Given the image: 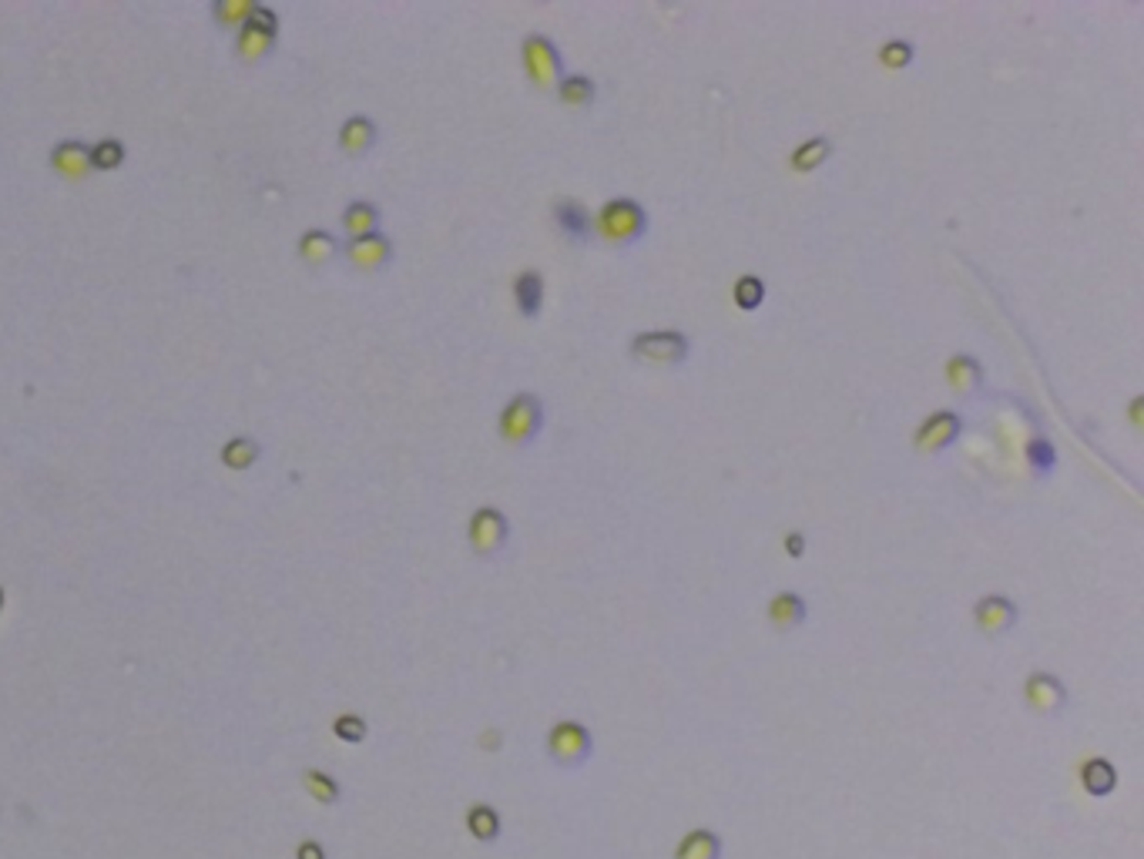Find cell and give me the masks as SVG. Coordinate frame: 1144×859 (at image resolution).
<instances>
[{"label": "cell", "instance_id": "cell-1", "mask_svg": "<svg viewBox=\"0 0 1144 859\" xmlns=\"http://www.w3.org/2000/svg\"><path fill=\"white\" fill-rule=\"evenodd\" d=\"M648 232V211L634 198H611L594 215V239H602L615 249H628L641 242Z\"/></svg>", "mask_w": 1144, "mask_h": 859}, {"label": "cell", "instance_id": "cell-2", "mask_svg": "<svg viewBox=\"0 0 1144 859\" xmlns=\"http://www.w3.org/2000/svg\"><path fill=\"white\" fill-rule=\"evenodd\" d=\"M520 65H524L527 81L540 91H554L558 81L564 78L561 50L551 37H544V34H527L520 41Z\"/></svg>", "mask_w": 1144, "mask_h": 859}, {"label": "cell", "instance_id": "cell-3", "mask_svg": "<svg viewBox=\"0 0 1144 859\" xmlns=\"http://www.w3.org/2000/svg\"><path fill=\"white\" fill-rule=\"evenodd\" d=\"M544 426V403L540 397L534 393H514L507 400V406L501 410V420H497V430L501 437L511 444V447H527L537 440Z\"/></svg>", "mask_w": 1144, "mask_h": 859}, {"label": "cell", "instance_id": "cell-4", "mask_svg": "<svg viewBox=\"0 0 1144 859\" xmlns=\"http://www.w3.org/2000/svg\"><path fill=\"white\" fill-rule=\"evenodd\" d=\"M594 752V738L587 725L574 719H561L548 732V759L561 769H581Z\"/></svg>", "mask_w": 1144, "mask_h": 859}, {"label": "cell", "instance_id": "cell-5", "mask_svg": "<svg viewBox=\"0 0 1144 859\" xmlns=\"http://www.w3.org/2000/svg\"><path fill=\"white\" fill-rule=\"evenodd\" d=\"M511 541V524L497 507H477L467 520V545L477 558H497Z\"/></svg>", "mask_w": 1144, "mask_h": 859}, {"label": "cell", "instance_id": "cell-6", "mask_svg": "<svg viewBox=\"0 0 1144 859\" xmlns=\"http://www.w3.org/2000/svg\"><path fill=\"white\" fill-rule=\"evenodd\" d=\"M628 353L641 363H651V366H678L688 359L691 343L678 330H651V333L634 336Z\"/></svg>", "mask_w": 1144, "mask_h": 859}, {"label": "cell", "instance_id": "cell-7", "mask_svg": "<svg viewBox=\"0 0 1144 859\" xmlns=\"http://www.w3.org/2000/svg\"><path fill=\"white\" fill-rule=\"evenodd\" d=\"M960 434H963V416L953 410H937L916 426L913 447H916V454L934 457V454H943L947 447H953L960 440Z\"/></svg>", "mask_w": 1144, "mask_h": 859}, {"label": "cell", "instance_id": "cell-8", "mask_svg": "<svg viewBox=\"0 0 1144 859\" xmlns=\"http://www.w3.org/2000/svg\"><path fill=\"white\" fill-rule=\"evenodd\" d=\"M1023 706L1033 715H1057L1067 706V688L1051 672H1030L1023 682Z\"/></svg>", "mask_w": 1144, "mask_h": 859}, {"label": "cell", "instance_id": "cell-9", "mask_svg": "<svg viewBox=\"0 0 1144 859\" xmlns=\"http://www.w3.org/2000/svg\"><path fill=\"white\" fill-rule=\"evenodd\" d=\"M1017 605L1004 595H984L976 605H973V628L980 634L987 638H997V634H1007L1014 625H1017Z\"/></svg>", "mask_w": 1144, "mask_h": 859}, {"label": "cell", "instance_id": "cell-10", "mask_svg": "<svg viewBox=\"0 0 1144 859\" xmlns=\"http://www.w3.org/2000/svg\"><path fill=\"white\" fill-rule=\"evenodd\" d=\"M343 252H346V262L359 268V273H379V268L390 265L393 259V242L384 232H373V236L350 239Z\"/></svg>", "mask_w": 1144, "mask_h": 859}, {"label": "cell", "instance_id": "cell-11", "mask_svg": "<svg viewBox=\"0 0 1144 859\" xmlns=\"http://www.w3.org/2000/svg\"><path fill=\"white\" fill-rule=\"evenodd\" d=\"M947 387L957 397H976L980 387H984V366H980L970 353H953L943 366Z\"/></svg>", "mask_w": 1144, "mask_h": 859}, {"label": "cell", "instance_id": "cell-12", "mask_svg": "<svg viewBox=\"0 0 1144 859\" xmlns=\"http://www.w3.org/2000/svg\"><path fill=\"white\" fill-rule=\"evenodd\" d=\"M554 226H558V229L564 232V239L574 242V245L594 239V215H591L581 202H574V198H564V202L554 205Z\"/></svg>", "mask_w": 1144, "mask_h": 859}, {"label": "cell", "instance_id": "cell-13", "mask_svg": "<svg viewBox=\"0 0 1144 859\" xmlns=\"http://www.w3.org/2000/svg\"><path fill=\"white\" fill-rule=\"evenodd\" d=\"M50 169L68 182H78L91 172V148L81 141H58L50 148Z\"/></svg>", "mask_w": 1144, "mask_h": 859}, {"label": "cell", "instance_id": "cell-14", "mask_svg": "<svg viewBox=\"0 0 1144 859\" xmlns=\"http://www.w3.org/2000/svg\"><path fill=\"white\" fill-rule=\"evenodd\" d=\"M276 34L279 31H265V27H255V24H242L236 31V54L242 65H259L265 54L276 47Z\"/></svg>", "mask_w": 1144, "mask_h": 859}, {"label": "cell", "instance_id": "cell-15", "mask_svg": "<svg viewBox=\"0 0 1144 859\" xmlns=\"http://www.w3.org/2000/svg\"><path fill=\"white\" fill-rule=\"evenodd\" d=\"M805 602L796 595V591H779V595H773L769 608H766V618L776 631H792L799 625H805Z\"/></svg>", "mask_w": 1144, "mask_h": 859}, {"label": "cell", "instance_id": "cell-16", "mask_svg": "<svg viewBox=\"0 0 1144 859\" xmlns=\"http://www.w3.org/2000/svg\"><path fill=\"white\" fill-rule=\"evenodd\" d=\"M514 306L524 319H537L544 309V276L537 268H524L514 279Z\"/></svg>", "mask_w": 1144, "mask_h": 859}, {"label": "cell", "instance_id": "cell-17", "mask_svg": "<svg viewBox=\"0 0 1144 859\" xmlns=\"http://www.w3.org/2000/svg\"><path fill=\"white\" fill-rule=\"evenodd\" d=\"M296 252H299V259H302L306 265H312V268H316V265H325L330 259H336L340 242H336V236H333V232H325V229H309V232H302V236H299Z\"/></svg>", "mask_w": 1144, "mask_h": 859}, {"label": "cell", "instance_id": "cell-18", "mask_svg": "<svg viewBox=\"0 0 1144 859\" xmlns=\"http://www.w3.org/2000/svg\"><path fill=\"white\" fill-rule=\"evenodd\" d=\"M830 154H833V141H830L826 135H815V138L802 141V145L789 154V169L799 172V175H809V172H815V169H823L826 161H830Z\"/></svg>", "mask_w": 1144, "mask_h": 859}, {"label": "cell", "instance_id": "cell-19", "mask_svg": "<svg viewBox=\"0 0 1144 859\" xmlns=\"http://www.w3.org/2000/svg\"><path fill=\"white\" fill-rule=\"evenodd\" d=\"M373 145H376V125H373L366 115H353V118L343 122V128H340V148H343V154L359 158V154H366Z\"/></svg>", "mask_w": 1144, "mask_h": 859}, {"label": "cell", "instance_id": "cell-20", "mask_svg": "<svg viewBox=\"0 0 1144 859\" xmlns=\"http://www.w3.org/2000/svg\"><path fill=\"white\" fill-rule=\"evenodd\" d=\"M722 856V839L712 829H691L678 839L672 859H719Z\"/></svg>", "mask_w": 1144, "mask_h": 859}, {"label": "cell", "instance_id": "cell-21", "mask_svg": "<svg viewBox=\"0 0 1144 859\" xmlns=\"http://www.w3.org/2000/svg\"><path fill=\"white\" fill-rule=\"evenodd\" d=\"M1080 786H1084V792L1087 795H1095V799H1105V795H1111L1114 789H1118V769L1108 763V759H1087L1084 766H1080Z\"/></svg>", "mask_w": 1144, "mask_h": 859}, {"label": "cell", "instance_id": "cell-22", "mask_svg": "<svg viewBox=\"0 0 1144 859\" xmlns=\"http://www.w3.org/2000/svg\"><path fill=\"white\" fill-rule=\"evenodd\" d=\"M340 222H343V232L350 239L373 236L379 229V208L373 202H350L340 215Z\"/></svg>", "mask_w": 1144, "mask_h": 859}, {"label": "cell", "instance_id": "cell-23", "mask_svg": "<svg viewBox=\"0 0 1144 859\" xmlns=\"http://www.w3.org/2000/svg\"><path fill=\"white\" fill-rule=\"evenodd\" d=\"M558 101L564 107H571V112H581V107H591L594 98H597V84L587 78V75H564L558 81Z\"/></svg>", "mask_w": 1144, "mask_h": 859}, {"label": "cell", "instance_id": "cell-24", "mask_svg": "<svg viewBox=\"0 0 1144 859\" xmlns=\"http://www.w3.org/2000/svg\"><path fill=\"white\" fill-rule=\"evenodd\" d=\"M299 782H302V789H306V795L312 799V802H319V805H336L340 799H343V786L330 776V772H322V769H302L299 772Z\"/></svg>", "mask_w": 1144, "mask_h": 859}, {"label": "cell", "instance_id": "cell-25", "mask_svg": "<svg viewBox=\"0 0 1144 859\" xmlns=\"http://www.w3.org/2000/svg\"><path fill=\"white\" fill-rule=\"evenodd\" d=\"M467 829L477 843H494L501 836V816L494 805L487 802H473L467 810Z\"/></svg>", "mask_w": 1144, "mask_h": 859}, {"label": "cell", "instance_id": "cell-26", "mask_svg": "<svg viewBox=\"0 0 1144 859\" xmlns=\"http://www.w3.org/2000/svg\"><path fill=\"white\" fill-rule=\"evenodd\" d=\"M252 8H255V0H215L211 18H215V24H219V27L239 31L249 21Z\"/></svg>", "mask_w": 1144, "mask_h": 859}, {"label": "cell", "instance_id": "cell-27", "mask_svg": "<svg viewBox=\"0 0 1144 859\" xmlns=\"http://www.w3.org/2000/svg\"><path fill=\"white\" fill-rule=\"evenodd\" d=\"M219 460L229 467V470H249L255 460H259V444L252 437H232L222 450H219Z\"/></svg>", "mask_w": 1144, "mask_h": 859}, {"label": "cell", "instance_id": "cell-28", "mask_svg": "<svg viewBox=\"0 0 1144 859\" xmlns=\"http://www.w3.org/2000/svg\"><path fill=\"white\" fill-rule=\"evenodd\" d=\"M1027 463L1038 477H1051L1057 470V450L1048 437H1033L1027 444Z\"/></svg>", "mask_w": 1144, "mask_h": 859}, {"label": "cell", "instance_id": "cell-29", "mask_svg": "<svg viewBox=\"0 0 1144 859\" xmlns=\"http://www.w3.org/2000/svg\"><path fill=\"white\" fill-rule=\"evenodd\" d=\"M125 161V145L118 138H101L91 145V172H112Z\"/></svg>", "mask_w": 1144, "mask_h": 859}, {"label": "cell", "instance_id": "cell-30", "mask_svg": "<svg viewBox=\"0 0 1144 859\" xmlns=\"http://www.w3.org/2000/svg\"><path fill=\"white\" fill-rule=\"evenodd\" d=\"M913 58H916V47H913L910 41H903V37H893V41H886V44L880 47V65L890 68V71L910 68Z\"/></svg>", "mask_w": 1144, "mask_h": 859}, {"label": "cell", "instance_id": "cell-31", "mask_svg": "<svg viewBox=\"0 0 1144 859\" xmlns=\"http://www.w3.org/2000/svg\"><path fill=\"white\" fill-rule=\"evenodd\" d=\"M732 296H735V306H739V309L752 312V309H758L762 302H766V283H762L758 276H742V279L735 283Z\"/></svg>", "mask_w": 1144, "mask_h": 859}, {"label": "cell", "instance_id": "cell-32", "mask_svg": "<svg viewBox=\"0 0 1144 859\" xmlns=\"http://www.w3.org/2000/svg\"><path fill=\"white\" fill-rule=\"evenodd\" d=\"M333 735H336L340 742H346V745H359V742L369 735V725H366V719H363V715L343 712V715H336V719H333Z\"/></svg>", "mask_w": 1144, "mask_h": 859}, {"label": "cell", "instance_id": "cell-33", "mask_svg": "<svg viewBox=\"0 0 1144 859\" xmlns=\"http://www.w3.org/2000/svg\"><path fill=\"white\" fill-rule=\"evenodd\" d=\"M296 859H325V846L319 839H302L296 846Z\"/></svg>", "mask_w": 1144, "mask_h": 859}, {"label": "cell", "instance_id": "cell-34", "mask_svg": "<svg viewBox=\"0 0 1144 859\" xmlns=\"http://www.w3.org/2000/svg\"><path fill=\"white\" fill-rule=\"evenodd\" d=\"M782 548H786V554H789V558H802V554H805V534L789 530V534H786V541H782Z\"/></svg>", "mask_w": 1144, "mask_h": 859}, {"label": "cell", "instance_id": "cell-35", "mask_svg": "<svg viewBox=\"0 0 1144 859\" xmlns=\"http://www.w3.org/2000/svg\"><path fill=\"white\" fill-rule=\"evenodd\" d=\"M1141 406H1144V397L1137 393V397H1131V410H1128V416H1131V426L1134 430H1141Z\"/></svg>", "mask_w": 1144, "mask_h": 859}, {"label": "cell", "instance_id": "cell-36", "mask_svg": "<svg viewBox=\"0 0 1144 859\" xmlns=\"http://www.w3.org/2000/svg\"><path fill=\"white\" fill-rule=\"evenodd\" d=\"M494 745H501V732L490 729V732L483 735V748H494Z\"/></svg>", "mask_w": 1144, "mask_h": 859}, {"label": "cell", "instance_id": "cell-37", "mask_svg": "<svg viewBox=\"0 0 1144 859\" xmlns=\"http://www.w3.org/2000/svg\"><path fill=\"white\" fill-rule=\"evenodd\" d=\"M4 605H8V595H4V584H0V615H4Z\"/></svg>", "mask_w": 1144, "mask_h": 859}]
</instances>
